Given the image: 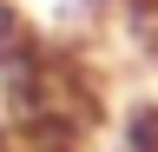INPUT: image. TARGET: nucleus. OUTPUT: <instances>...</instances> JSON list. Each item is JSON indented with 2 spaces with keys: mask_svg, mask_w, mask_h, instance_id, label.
<instances>
[{
  "mask_svg": "<svg viewBox=\"0 0 158 152\" xmlns=\"http://www.w3.org/2000/svg\"><path fill=\"white\" fill-rule=\"evenodd\" d=\"M118 152H158V99L132 106L118 119Z\"/></svg>",
  "mask_w": 158,
  "mask_h": 152,
  "instance_id": "obj_1",
  "label": "nucleus"
},
{
  "mask_svg": "<svg viewBox=\"0 0 158 152\" xmlns=\"http://www.w3.org/2000/svg\"><path fill=\"white\" fill-rule=\"evenodd\" d=\"M0 152H20V132H13V119H7V106H0Z\"/></svg>",
  "mask_w": 158,
  "mask_h": 152,
  "instance_id": "obj_2",
  "label": "nucleus"
}]
</instances>
